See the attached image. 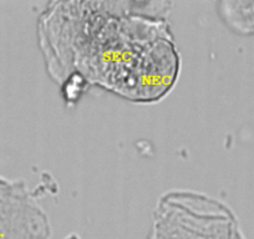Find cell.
I'll return each mask as SVG.
<instances>
[{
	"mask_svg": "<svg viewBox=\"0 0 254 239\" xmlns=\"http://www.w3.org/2000/svg\"><path fill=\"white\" fill-rule=\"evenodd\" d=\"M170 1H51L36 21L49 77L74 106L91 87L133 104L160 102L181 74Z\"/></svg>",
	"mask_w": 254,
	"mask_h": 239,
	"instance_id": "obj_1",
	"label": "cell"
},
{
	"mask_svg": "<svg viewBox=\"0 0 254 239\" xmlns=\"http://www.w3.org/2000/svg\"><path fill=\"white\" fill-rule=\"evenodd\" d=\"M146 239H246L228 204L193 189H171L157 199Z\"/></svg>",
	"mask_w": 254,
	"mask_h": 239,
	"instance_id": "obj_2",
	"label": "cell"
},
{
	"mask_svg": "<svg viewBox=\"0 0 254 239\" xmlns=\"http://www.w3.org/2000/svg\"><path fill=\"white\" fill-rule=\"evenodd\" d=\"M0 239H51L49 216L21 179L0 176Z\"/></svg>",
	"mask_w": 254,
	"mask_h": 239,
	"instance_id": "obj_3",
	"label": "cell"
}]
</instances>
